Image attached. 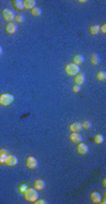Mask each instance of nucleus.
I'll return each mask as SVG.
<instances>
[{
	"label": "nucleus",
	"mask_w": 106,
	"mask_h": 204,
	"mask_svg": "<svg viewBox=\"0 0 106 204\" xmlns=\"http://www.w3.org/2000/svg\"><path fill=\"white\" fill-rule=\"evenodd\" d=\"M3 54H4V50H3V46L0 45V56H3Z\"/></svg>",
	"instance_id": "29"
},
{
	"label": "nucleus",
	"mask_w": 106,
	"mask_h": 204,
	"mask_svg": "<svg viewBox=\"0 0 106 204\" xmlns=\"http://www.w3.org/2000/svg\"><path fill=\"white\" fill-rule=\"evenodd\" d=\"M85 81H86V75L83 74V72H79V74H77V75L74 76V83L78 84V85L84 84Z\"/></svg>",
	"instance_id": "9"
},
{
	"label": "nucleus",
	"mask_w": 106,
	"mask_h": 204,
	"mask_svg": "<svg viewBox=\"0 0 106 204\" xmlns=\"http://www.w3.org/2000/svg\"><path fill=\"white\" fill-rule=\"evenodd\" d=\"M36 203H37V204H46L47 200H46V199H39V198H38V199L36 200Z\"/></svg>",
	"instance_id": "28"
},
{
	"label": "nucleus",
	"mask_w": 106,
	"mask_h": 204,
	"mask_svg": "<svg viewBox=\"0 0 106 204\" xmlns=\"http://www.w3.org/2000/svg\"><path fill=\"white\" fill-rule=\"evenodd\" d=\"M24 197H25V199L28 200V202H36V200L39 198L38 190H36L34 187H28V189L24 192Z\"/></svg>",
	"instance_id": "1"
},
{
	"label": "nucleus",
	"mask_w": 106,
	"mask_h": 204,
	"mask_svg": "<svg viewBox=\"0 0 106 204\" xmlns=\"http://www.w3.org/2000/svg\"><path fill=\"white\" fill-rule=\"evenodd\" d=\"M99 63H100V57H99V55L95 54V52H93V54L91 55V64H92V65H98Z\"/></svg>",
	"instance_id": "18"
},
{
	"label": "nucleus",
	"mask_w": 106,
	"mask_h": 204,
	"mask_svg": "<svg viewBox=\"0 0 106 204\" xmlns=\"http://www.w3.org/2000/svg\"><path fill=\"white\" fill-rule=\"evenodd\" d=\"M70 140H71L73 144H79V143H81V140H83V135H81L79 132H72L71 135H70Z\"/></svg>",
	"instance_id": "7"
},
{
	"label": "nucleus",
	"mask_w": 106,
	"mask_h": 204,
	"mask_svg": "<svg viewBox=\"0 0 106 204\" xmlns=\"http://www.w3.org/2000/svg\"><path fill=\"white\" fill-rule=\"evenodd\" d=\"M100 32L101 33H106V24H102V25H100Z\"/></svg>",
	"instance_id": "27"
},
{
	"label": "nucleus",
	"mask_w": 106,
	"mask_h": 204,
	"mask_svg": "<svg viewBox=\"0 0 106 204\" xmlns=\"http://www.w3.org/2000/svg\"><path fill=\"white\" fill-rule=\"evenodd\" d=\"M81 127H83L84 129H90V128L92 127V122H91L90 120H85V121L81 122Z\"/></svg>",
	"instance_id": "25"
},
{
	"label": "nucleus",
	"mask_w": 106,
	"mask_h": 204,
	"mask_svg": "<svg viewBox=\"0 0 106 204\" xmlns=\"http://www.w3.org/2000/svg\"><path fill=\"white\" fill-rule=\"evenodd\" d=\"M104 140H105V138L102 134H97V135H94V139H93V141L95 144H102Z\"/></svg>",
	"instance_id": "22"
},
{
	"label": "nucleus",
	"mask_w": 106,
	"mask_h": 204,
	"mask_svg": "<svg viewBox=\"0 0 106 204\" xmlns=\"http://www.w3.org/2000/svg\"><path fill=\"white\" fill-rule=\"evenodd\" d=\"M33 7H36V1H34V0H24V9L32 10Z\"/></svg>",
	"instance_id": "17"
},
{
	"label": "nucleus",
	"mask_w": 106,
	"mask_h": 204,
	"mask_svg": "<svg viewBox=\"0 0 106 204\" xmlns=\"http://www.w3.org/2000/svg\"><path fill=\"white\" fill-rule=\"evenodd\" d=\"M90 198H91V202H92V203H95V204H98V203L101 202V195H100L99 192H97V191L91 192Z\"/></svg>",
	"instance_id": "10"
},
{
	"label": "nucleus",
	"mask_w": 106,
	"mask_h": 204,
	"mask_svg": "<svg viewBox=\"0 0 106 204\" xmlns=\"http://www.w3.org/2000/svg\"><path fill=\"white\" fill-rule=\"evenodd\" d=\"M13 101H14V96L10 93H4L0 95V105L1 106H5V107L11 106L13 103Z\"/></svg>",
	"instance_id": "2"
},
{
	"label": "nucleus",
	"mask_w": 106,
	"mask_h": 204,
	"mask_svg": "<svg viewBox=\"0 0 106 204\" xmlns=\"http://www.w3.org/2000/svg\"><path fill=\"white\" fill-rule=\"evenodd\" d=\"M65 72L68 76H75L77 74L80 72V67L77 65V64H74V63H68L65 67Z\"/></svg>",
	"instance_id": "3"
},
{
	"label": "nucleus",
	"mask_w": 106,
	"mask_h": 204,
	"mask_svg": "<svg viewBox=\"0 0 106 204\" xmlns=\"http://www.w3.org/2000/svg\"><path fill=\"white\" fill-rule=\"evenodd\" d=\"M31 13H32V16H34V17H40L41 13H43V10H41V7L36 6V7H33V9L31 10Z\"/></svg>",
	"instance_id": "19"
},
{
	"label": "nucleus",
	"mask_w": 106,
	"mask_h": 204,
	"mask_svg": "<svg viewBox=\"0 0 106 204\" xmlns=\"http://www.w3.org/2000/svg\"><path fill=\"white\" fill-rule=\"evenodd\" d=\"M100 32V25H92L91 27H90V33L92 35V36H95V35H98Z\"/></svg>",
	"instance_id": "20"
},
{
	"label": "nucleus",
	"mask_w": 106,
	"mask_h": 204,
	"mask_svg": "<svg viewBox=\"0 0 106 204\" xmlns=\"http://www.w3.org/2000/svg\"><path fill=\"white\" fill-rule=\"evenodd\" d=\"M45 186H46V182L44 180V179H37L36 182H34V184H33V187L36 189V190H43V189H45Z\"/></svg>",
	"instance_id": "11"
},
{
	"label": "nucleus",
	"mask_w": 106,
	"mask_h": 204,
	"mask_svg": "<svg viewBox=\"0 0 106 204\" xmlns=\"http://www.w3.org/2000/svg\"><path fill=\"white\" fill-rule=\"evenodd\" d=\"M77 151H78V153H79V154L85 156V154H87V153L90 152V148H88V146H87L86 144H84V143H79V144H78V147H77Z\"/></svg>",
	"instance_id": "8"
},
{
	"label": "nucleus",
	"mask_w": 106,
	"mask_h": 204,
	"mask_svg": "<svg viewBox=\"0 0 106 204\" xmlns=\"http://www.w3.org/2000/svg\"><path fill=\"white\" fill-rule=\"evenodd\" d=\"M18 164V158L13 154H9L7 157V160H6V165L9 166H16Z\"/></svg>",
	"instance_id": "12"
},
{
	"label": "nucleus",
	"mask_w": 106,
	"mask_h": 204,
	"mask_svg": "<svg viewBox=\"0 0 106 204\" xmlns=\"http://www.w3.org/2000/svg\"><path fill=\"white\" fill-rule=\"evenodd\" d=\"M5 30L7 33L12 35V33H16L17 30H18V24L16 22H12V23H7V25L5 26Z\"/></svg>",
	"instance_id": "6"
},
{
	"label": "nucleus",
	"mask_w": 106,
	"mask_h": 204,
	"mask_svg": "<svg viewBox=\"0 0 106 204\" xmlns=\"http://www.w3.org/2000/svg\"><path fill=\"white\" fill-rule=\"evenodd\" d=\"M7 157H9V152L6 150H0V165L3 164H6V160H7Z\"/></svg>",
	"instance_id": "14"
},
{
	"label": "nucleus",
	"mask_w": 106,
	"mask_h": 204,
	"mask_svg": "<svg viewBox=\"0 0 106 204\" xmlns=\"http://www.w3.org/2000/svg\"><path fill=\"white\" fill-rule=\"evenodd\" d=\"M72 90H73L74 93H79V91H80V85H78V84H74V85L72 87Z\"/></svg>",
	"instance_id": "26"
},
{
	"label": "nucleus",
	"mask_w": 106,
	"mask_h": 204,
	"mask_svg": "<svg viewBox=\"0 0 106 204\" xmlns=\"http://www.w3.org/2000/svg\"><path fill=\"white\" fill-rule=\"evenodd\" d=\"M27 189H28V185H27L26 183H21V184L18 185V191H19V193H24Z\"/></svg>",
	"instance_id": "23"
},
{
	"label": "nucleus",
	"mask_w": 106,
	"mask_h": 204,
	"mask_svg": "<svg viewBox=\"0 0 106 204\" xmlns=\"http://www.w3.org/2000/svg\"><path fill=\"white\" fill-rule=\"evenodd\" d=\"M97 80L100 82H105L106 81V72L105 71H99L97 72Z\"/></svg>",
	"instance_id": "21"
},
{
	"label": "nucleus",
	"mask_w": 106,
	"mask_h": 204,
	"mask_svg": "<svg viewBox=\"0 0 106 204\" xmlns=\"http://www.w3.org/2000/svg\"><path fill=\"white\" fill-rule=\"evenodd\" d=\"M3 18H4L7 23H12V22H14L16 13H14L13 10H11V9H4V10H3Z\"/></svg>",
	"instance_id": "4"
},
{
	"label": "nucleus",
	"mask_w": 106,
	"mask_h": 204,
	"mask_svg": "<svg viewBox=\"0 0 106 204\" xmlns=\"http://www.w3.org/2000/svg\"><path fill=\"white\" fill-rule=\"evenodd\" d=\"M14 20H16L17 24H23L25 22V16L24 14H16Z\"/></svg>",
	"instance_id": "24"
},
{
	"label": "nucleus",
	"mask_w": 106,
	"mask_h": 204,
	"mask_svg": "<svg viewBox=\"0 0 106 204\" xmlns=\"http://www.w3.org/2000/svg\"><path fill=\"white\" fill-rule=\"evenodd\" d=\"M85 62V57L83 55H75L73 57V63L77 64V65H80V64H84Z\"/></svg>",
	"instance_id": "16"
},
{
	"label": "nucleus",
	"mask_w": 106,
	"mask_h": 204,
	"mask_svg": "<svg viewBox=\"0 0 106 204\" xmlns=\"http://www.w3.org/2000/svg\"><path fill=\"white\" fill-rule=\"evenodd\" d=\"M26 166L30 170H34V169L38 167V160L34 157H27V159H26Z\"/></svg>",
	"instance_id": "5"
},
{
	"label": "nucleus",
	"mask_w": 106,
	"mask_h": 204,
	"mask_svg": "<svg viewBox=\"0 0 106 204\" xmlns=\"http://www.w3.org/2000/svg\"><path fill=\"white\" fill-rule=\"evenodd\" d=\"M12 5H13V7H14L17 11H23V10H25V9H24V0H13V1H12Z\"/></svg>",
	"instance_id": "13"
},
{
	"label": "nucleus",
	"mask_w": 106,
	"mask_h": 204,
	"mask_svg": "<svg viewBox=\"0 0 106 204\" xmlns=\"http://www.w3.org/2000/svg\"><path fill=\"white\" fill-rule=\"evenodd\" d=\"M81 129H83L81 122H79V121H75L70 125V131H72V132H80Z\"/></svg>",
	"instance_id": "15"
}]
</instances>
